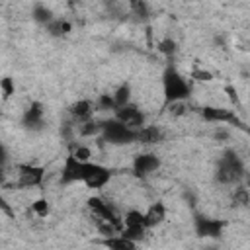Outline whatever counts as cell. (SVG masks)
Returning <instances> with one entry per match:
<instances>
[{
    "instance_id": "11",
    "label": "cell",
    "mask_w": 250,
    "mask_h": 250,
    "mask_svg": "<svg viewBox=\"0 0 250 250\" xmlns=\"http://www.w3.org/2000/svg\"><path fill=\"white\" fill-rule=\"evenodd\" d=\"M94 107H96V102L88 100V98H82V100H76L70 107H68V113L74 121H78L80 125L90 121L92 115H94Z\"/></svg>"
},
{
    "instance_id": "12",
    "label": "cell",
    "mask_w": 250,
    "mask_h": 250,
    "mask_svg": "<svg viewBox=\"0 0 250 250\" xmlns=\"http://www.w3.org/2000/svg\"><path fill=\"white\" fill-rule=\"evenodd\" d=\"M111 176H113L111 168H107V166H104V164L98 162L96 168H94V172L90 174V178L84 182V186H86L88 189H92V191L102 189V188H105V186L111 182Z\"/></svg>"
},
{
    "instance_id": "28",
    "label": "cell",
    "mask_w": 250,
    "mask_h": 250,
    "mask_svg": "<svg viewBox=\"0 0 250 250\" xmlns=\"http://www.w3.org/2000/svg\"><path fill=\"white\" fill-rule=\"evenodd\" d=\"M158 51L160 53H164V55H174L176 53V41L174 39H170V37H166V39H162L160 43H158Z\"/></svg>"
},
{
    "instance_id": "17",
    "label": "cell",
    "mask_w": 250,
    "mask_h": 250,
    "mask_svg": "<svg viewBox=\"0 0 250 250\" xmlns=\"http://www.w3.org/2000/svg\"><path fill=\"white\" fill-rule=\"evenodd\" d=\"M72 31V23L66 18H55L49 25H47V33L51 37H64Z\"/></svg>"
},
{
    "instance_id": "19",
    "label": "cell",
    "mask_w": 250,
    "mask_h": 250,
    "mask_svg": "<svg viewBox=\"0 0 250 250\" xmlns=\"http://www.w3.org/2000/svg\"><path fill=\"white\" fill-rule=\"evenodd\" d=\"M123 227H146L145 211L129 209V211L123 215ZM146 229H148V227H146Z\"/></svg>"
},
{
    "instance_id": "16",
    "label": "cell",
    "mask_w": 250,
    "mask_h": 250,
    "mask_svg": "<svg viewBox=\"0 0 250 250\" xmlns=\"http://www.w3.org/2000/svg\"><path fill=\"white\" fill-rule=\"evenodd\" d=\"M98 244H102L105 250H137V242L125 238L121 232L115 236H107V238H100Z\"/></svg>"
},
{
    "instance_id": "26",
    "label": "cell",
    "mask_w": 250,
    "mask_h": 250,
    "mask_svg": "<svg viewBox=\"0 0 250 250\" xmlns=\"http://www.w3.org/2000/svg\"><path fill=\"white\" fill-rule=\"evenodd\" d=\"M0 90H2V100H10L14 94H16V86H14V80L10 76H4L0 80Z\"/></svg>"
},
{
    "instance_id": "10",
    "label": "cell",
    "mask_w": 250,
    "mask_h": 250,
    "mask_svg": "<svg viewBox=\"0 0 250 250\" xmlns=\"http://www.w3.org/2000/svg\"><path fill=\"white\" fill-rule=\"evenodd\" d=\"M201 119L207 121V123H232V125H240L234 109L217 107V105H205V107H201Z\"/></svg>"
},
{
    "instance_id": "22",
    "label": "cell",
    "mask_w": 250,
    "mask_h": 250,
    "mask_svg": "<svg viewBox=\"0 0 250 250\" xmlns=\"http://www.w3.org/2000/svg\"><path fill=\"white\" fill-rule=\"evenodd\" d=\"M146 227H123L121 229V234L125 236V238H129V240H133V242H141V240H145V236H146Z\"/></svg>"
},
{
    "instance_id": "6",
    "label": "cell",
    "mask_w": 250,
    "mask_h": 250,
    "mask_svg": "<svg viewBox=\"0 0 250 250\" xmlns=\"http://www.w3.org/2000/svg\"><path fill=\"white\" fill-rule=\"evenodd\" d=\"M193 230H195V234L199 238L217 240V238H221V234L225 230V221L223 219L205 217V215H195V219H193Z\"/></svg>"
},
{
    "instance_id": "2",
    "label": "cell",
    "mask_w": 250,
    "mask_h": 250,
    "mask_svg": "<svg viewBox=\"0 0 250 250\" xmlns=\"http://www.w3.org/2000/svg\"><path fill=\"white\" fill-rule=\"evenodd\" d=\"M246 178V170H244V164L240 160V156L232 150H227L223 152V156L219 158L217 162V168H215V180L219 184H240V180Z\"/></svg>"
},
{
    "instance_id": "9",
    "label": "cell",
    "mask_w": 250,
    "mask_h": 250,
    "mask_svg": "<svg viewBox=\"0 0 250 250\" xmlns=\"http://www.w3.org/2000/svg\"><path fill=\"white\" fill-rule=\"evenodd\" d=\"M160 166H162V160L154 152H141L133 158V164H131L133 174L137 178H146V176L154 174Z\"/></svg>"
},
{
    "instance_id": "23",
    "label": "cell",
    "mask_w": 250,
    "mask_h": 250,
    "mask_svg": "<svg viewBox=\"0 0 250 250\" xmlns=\"http://www.w3.org/2000/svg\"><path fill=\"white\" fill-rule=\"evenodd\" d=\"M31 211H33L39 219L49 217V213H51V203H49V199H47V197H37L35 201H31Z\"/></svg>"
},
{
    "instance_id": "7",
    "label": "cell",
    "mask_w": 250,
    "mask_h": 250,
    "mask_svg": "<svg viewBox=\"0 0 250 250\" xmlns=\"http://www.w3.org/2000/svg\"><path fill=\"white\" fill-rule=\"evenodd\" d=\"M113 117L117 119V121H121L123 125H127L129 129H133V131H141L145 125H146V117H145V113L139 109V105L137 104H127V105H123V107H119V109H115L113 111Z\"/></svg>"
},
{
    "instance_id": "15",
    "label": "cell",
    "mask_w": 250,
    "mask_h": 250,
    "mask_svg": "<svg viewBox=\"0 0 250 250\" xmlns=\"http://www.w3.org/2000/svg\"><path fill=\"white\" fill-rule=\"evenodd\" d=\"M164 141V131L156 125H145L139 133H137V143L150 146V145H158Z\"/></svg>"
},
{
    "instance_id": "14",
    "label": "cell",
    "mask_w": 250,
    "mask_h": 250,
    "mask_svg": "<svg viewBox=\"0 0 250 250\" xmlns=\"http://www.w3.org/2000/svg\"><path fill=\"white\" fill-rule=\"evenodd\" d=\"M43 115H45V109L39 102H31V105L23 111L21 115V123L27 127V129H37L39 125H43Z\"/></svg>"
},
{
    "instance_id": "21",
    "label": "cell",
    "mask_w": 250,
    "mask_h": 250,
    "mask_svg": "<svg viewBox=\"0 0 250 250\" xmlns=\"http://www.w3.org/2000/svg\"><path fill=\"white\" fill-rule=\"evenodd\" d=\"M37 23H41V25H49L53 20H55V16H53V12L47 8V6H43V4H35L33 6V16H31Z\"/></svg>"
},
{
    "instance_id": "1",
    "label": "cell",
    "mask_w": 250,
    "mask_h": 250,
    "mask_svg": "<svg viewBox=\"0 0 250 250\" xmlns=\"http://www.w3.org/2000/svg\"><path fill=\"white\" fill-rule=\"evenodd\" d=\"M193 92L191 80L188 76H184L178 68L174 66H166L162 72V96H164V104L162 107L168 109L174 104H184Z\"/></svg>"
},
{
    "instance_id": "27",
    "label": "cell",
    "mask_w": 250,
    "mask_h": 250,
    "mask_svg": "<svg viewBox=\"0 0 250 250\" xmlns=\"http://www.w3.org/2000/svg\"><path fill=\"white\" fill-rule=\"evenodd\" d=\"M70 154H74L78 160H84V162H90V156H92V150H90V146H86V145H72V150H70Z\"/></svg>"
},
{
    "instance_id": "3",
    "label": "cell",
    "mask_w": 250,
    "mask_h": 250,
    "mask_svg": "<svg viewBox=\"0 0 250 250\" xmlns=\"http://www.w3.org/2000/svg\"><path fill=\"white\" fill-rule=\"evenodd\" d=\"M98 162H84V160H78L74 154H66L64 156V162H62V168H61V176H59V182L62 186H70V184H78V182H86L90 178V174L94 172Z\"/></svg>"
},
{
    "instance_id": "30",
    "label": "cell",
    "mask_w": 250,
    "mask_h": 250,
    "mask_svg": "<svg viewBox=\"0 0 250 250\" xmlns=\"http://www.w3.org/2000/svg\"><path fill=\"white\" fill-rule=\"evenodd\" d=\"M225 90H227V94H229V98H230V102L238 105V96H236V90H234L232 86H227Z\"/></svg>"
},
{
    "instance_id": "29",
    "label": "cell",
    "mask_w": 250,
    "mask_h": 250,
    "mask_svg": "<svg viewBox=\"0 0 250 250\" xmlns=\"http://www.w3.org/2000/svg\"><path fill=\"white\" fill-rule=\"evenodd\" d=\"M191 80H199V82H209L213 80V74L209 70H201V68H195L191 72Z\"/></svg>"
},
{
    "instance_id": "13",
    "label": "cell",
    "mask_w": 250,
    "mask_h": 250,
    "mask_svg": "<svg viewBox=\"0 0 250 250\" xmlns=\"http://www.w3.org/2000/svg\"><path fill=\"white\" fill-rule=\"evenodd\" d=\"M166 215H168V209L164 205V201H154L146 207L145 211V221H146V227L148 229H156L160 227L164 221H166Z\"/></svg>"
},
{
    "instance_id": "4",
    "label": "cell",
    "mask_w": 250,
    "mask_h": 250,
    "mask_svg": "<svg viewBox=\"0 0 250 250\" xmlns=\"http://www.w3.org/2000/svg\"><path fill=\"white\" fill-rule=\"evenodd\" d=\"M102 139L109 145L121 146V145H131L137 143V131L129 129L127 125H123L121 121H117L115 117L105 119L104 121V129H102Z\"/></svg>"
},
{
    "instance_id": "8",
    "label": "cell",
    "mask_w": 250,
    "mask_h": 250,
    "mask_svg": "<svg viewBox=\"0 0 250 250\" xmlns=\"http://www.w3.org/2000/svg\"><path fill=\"white\" fill-rule=\"evenodd\" d=\"M18 186L20 188H39L45 180V168L35 164H18Z\"/></svg>"
},
{
    "instance_id": "20",
    "label": "cell",
    "mask_w": 250,
    "mask_h": 250,
    "mask_svg": "<svg viewBox=\"0 0 250 250\" xmlns=\"http://www.w3.org/2000/svg\"><path fill=\"white\" fill-rule=\"evenodd\" d=\"M102 129H104V121L90 119V121H86V123L80 125L78 133L82 137H102Z\"/></svg>"
},
{
    "instance_id": "25",
    "label": "cell",
    "mask_w": 250,
    "mask_h": 250,
    "mask_svg": "<svg viewBox=\"0 0 250 250\" xmlns=\"http://www.w3.org/2000/svg\"><path fill=\"white\" fill-rule=\"evenodd\" d=\"M96 107L100 111H115V102L111 94H100L96 100Z\"/></svg>"
},
{
    "instance_id": "24",
    "label": "cell",
    "mask_w": 250,
    "mask_h": 250,
    "mask_svg": "<svg viewBox=\"0 0 250 250\" xmlns=\"http://www.w3.org/2000/svg\"><path fill=\"white\" fill-rule=\"evenodd\" d=\"M232 201H234V205H248L250 203V189L246 186H236L234 193H232Z\"/></svg>"
},
{
    "instance_id": "18",
    "label": "cell",
    "mask_w": 250,
    "mask_h": 250,
    "mask_svg": "<svg viewBox=\"0 0 250 250\" xmlns=\"http://www.w3.org/2000/svg\"><path fill=\"white\" fill-rule=\"evenodd\" d=\"M113 102H115V109L131 104V84L129 82H121L115 90H113Z\"/></svg>"
},
{
    "instance_id": "5",
    "label": "cell",
    "mask_w": 250,
    "mask_h": 250,
    "mask_svg": "<svg viewBox=\"0 0 250 250\" xmlns=\"http://www.w3.org/2000/svg\"><path fill=\"white\" fill-rule=\"evenodd\" d=\"M86 205H88L92 217L96 219V225L102 223V221H107V223H113L115 227L123 229V217H119V215L115 213V209H113L104 197H100V195H92V197H88Z\"/></svg>"
}]
</instances>
